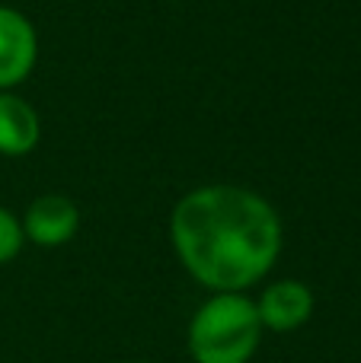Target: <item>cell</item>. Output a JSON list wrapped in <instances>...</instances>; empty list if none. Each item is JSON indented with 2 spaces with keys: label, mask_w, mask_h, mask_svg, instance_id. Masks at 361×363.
Masks as SVG:
<instances>
[{
  "label": "cell",
  "mask_w": 361,
  "mask_h": 363,
  "mask_svg": "<svg viewBox=\"0 0 361 363\" xmlns=\"http://www.w3.org/2000/svg\"><path fill=\"white\" fill-rule=\"evenodd\" d=\"M170 239L198 284L215 294H243L272 271L281 252V220L249 188L205 185L173 207Z\"/></svg>",
  "instance_id": "obj_1"
},
{
  "label": "cell",
  "mask_w": 361,
  "mask_h": 363,
  "mask_svg": "<svg viewBox=\"0 0 361 363\" xmlns=\"http://www.w3.org/2000/svg\"><path fill=\"white\" fill-rule=\"evenodd\" d=\"M259 338L262 322L256 303L243 294H215L189 322V351L195 363H249Z\"/></svg>",
  "instance_id": "obj_2"
},
{
  "label": "cell",
  "mask_w": 361,
  "mask_h": 363,
  "mask_svg": "<svg viewBox=\"0 0 361 363\" xmlns=\"http://www.w3.org/2000/svg\"><path fill=\"white\" fill-rule=\"evenodd\" d=\"M38 38L32 23L13 6H0V93L13 89L32 74Z\"/></svg>",
  "instance_id": "obj_3"
},
{
  "label": "cell",
  "mask_w": 361,
  "mask_h": 363,
  "mask_svg": "<svg viewBox=\"0 0 361 363\" xmlns=\"http://www.w3.org/2000/svg\"><path fill=\"white\" fill-rule=\"evenodd\" d=\"M77 226H80V211L64 194H42V198H36L23 220L26 239H32L36 245H45V249L70 242Z\"/></svg>",
  "instance_id": "obj_4"
},
{
  "label": "cell",
  "mask_w": 361,
  "mask_h": 363,
  "mask_svg": "<svg viewBox=\"0 0 361 363\" xmlns=\"http://www.w3.org/2000/svg\"><path fill=\"white\" fill-rule=\"evenodd\" d=\"M262 328L272 332H294L301 328L313 313V294L301 281H275L262 290L256 303Z\"/></svg>",
  "instance_id": "obj_5"
},
{
  "label": "cell",
  "mask_w": 361,
  "mask_h": 363,
  "mask_svg": "<svg viewBox=\"0 0 361 363\" xmlns=\"http://www.w3.org/2000/svg\"><path fill=\"white\" fill-rule=\"evenodd\" d=\"M38 134H42V121H38L36 108L26 99L13 96L10 89H4L0 93V153L23 157V153L36 150Z\"/></svg>",
  "instance_id": "obj_6"
},
{
  "label": "cell",
  "mask_w": 361,
  "mask_h": 363,
  "mask_svg": "<svg viewBox=\"0 0 361 363\" xmlns=\"http://www.w3.org/2000/svg\"><path fill=\"white\" fill-rule=\"evenodd\" d=\"M23 242H26L23 223H19L10 211L0 207V264L13 262V258L19 255V249H23Z\"/></svg>",
  "instance_id": "obj_7"
}]
</instances>
